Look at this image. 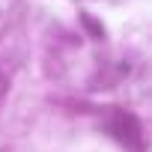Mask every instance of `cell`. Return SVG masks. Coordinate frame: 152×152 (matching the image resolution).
I'll return each mask as SVG.
<instances>
[{
	"label": "cell",
	"mask_w": 152,
	"mask_h": 152,
	"mask_svg": "<svg viewBox=\"0 0 152 152\" xmlns=\"http://www.w3.org/2000/svg\"><path fill=\"white\" fill-rule=\"evenodd\" d=\"M81 21H84V27H87V30H90L93 36H104V30H102V27H99V24H96V21L90 18V15H81Z\"/></svg>",
	"instance_id": "2"
},
{
	"label": "cell",
	"mask_w": 152,
	"mask_h": 152,
	"mask_svg": "<svg viewBox=\"0 0 152 152\" xmlns=\"http://www.w3.org/2000/svg\"><path fill=\"white\" fill-rule=\"evenodd\" d=\"M110 131L125 143V146H140V125L131 113H122V110H113V122H110Z\"/></svg>",
	"instance_id": "1"
}]
</instances>
